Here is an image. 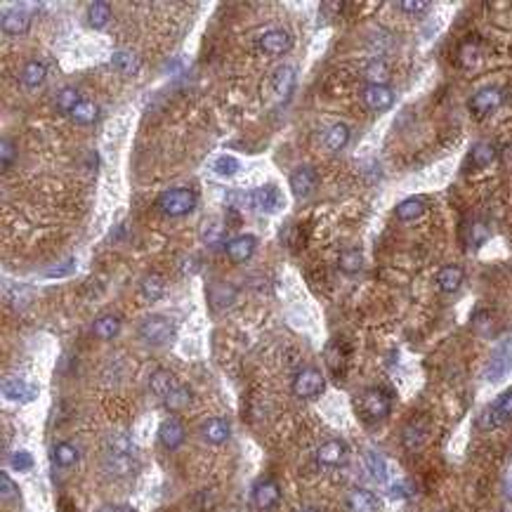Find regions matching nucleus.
Returning a JSON list of instances; mask_svg holds the SVG:
<instances>
[{"label": "nucleus", "instance_id": "f257e3e1", "mask_svg": "<svg viewBox=\"0 0 512 512\" xmlns=\"http://www.w3.org/2000/svg\"><path fill=\"white\" fill-rule=\"evenodd\" d=\"M356 406H359V413L366 423H378V421H383V418H387L390 408H392V396L385 392L383 387H373V390H366V392L359 396Z\"/></svg>", "mask_w": 512, "mask_h": 512}, {"label": "nucleus", "instance_id": "f03ea898", "mask_svg": "<svg viewBox=\"0 0 512 512\" xmlns=\"http://www.w3.org/2000/svg\"><path fill=\"white\" fill-rule=\"evenodd\" d=\"M135 468V448L128 437H116L111 439L107 451V470L113 475H125Z\"/></svg>", "mask_w": 512, "mask_h": 512}, {"label": "nucleus", "instance_id": "7ed1b4c3", "mask_svg": "<svg viewBox=\"0 0 512 512\" xmlns=\"http://www.w3.org/2000/svg\"><path fill=\"white\" fill-rule=\"evenodd\" d=\"M140 336L147 345L163 347V345H170L172 338H175V324L168 316H149L145 324L140 326Z\"/></svg>", "mask_w": 512, "mask_h": 512}, {"label": "nucleus", "instance_id": "20e7f679", "mask_svg": "<svg viewBox=\"0 0 512 512\" xmlns=\"http://www.w3.org/2000/svg\"><path fill=\"white\" fill-rule=\"evenodd\" d=\"M158 205H161V210L170 217L189 215V212L196 208V194H194L192 189H168V192L158 199Z\"/></svg>", "mask_w": 512, "mask_h": 512}, {"label": "nucleus", "instance_id": "39448f33", "mask_svg": "<svg viewBox=\"0 0 512 512\" xmlns=\"http://www.w3.org/2000/svg\"><path fill=\"white\" fill-rule=\"evenodd\" d=\"M500 104H503V90L500 88H482V90H477L468 102L470 113L479 120L491 116Z\"/></svg>", "mask_w": 512, "mask_h": 512}, {"label": "nucleus", "instance_id": "423d86ee", "mask_svg": "<svg viewBox=\"0 0 512 512\" xmlns=\"http://www.w3.org/2000/svg\"><path fill=\"white\" fill-rule=\"evenodd\" d=\"M326 390V381L316 368H302L293 381V392L300 399H314Z\"/></svg>", "mask_w": 512, "mask_h": 512}, {"label": "nucleus", "instance_id": "0eeeda50", "mask_svg": "<svg viewBox=\"0 0 512 512\" xmlns=\"http://www.w3.org/2000/svg\"><path fill=\"white\" fill-rule=\"evenodd\" d=\"M510 368H512V340H503L493 349L491 359L486 364V381L491 383L503 381L510 373Z\"/></svg>", "mask_w": 512, "mask_h": 512}, {"label": "nucleus", "instance_id": "6e6552de", "mask_svg": "<svg viewBox=\"0 0 512 512\" xmlns=\"http://www.w3.org/2000/svg\"><path fill=\"white\" fill-rule=\"evenodd\" d=\"M0 26H3V31L8 33V36H21V33H26L28 26H31V12H28L26 5H12V8L3 12Z\"/></svg>", "mask_w": 512, "mask_h": 512}, {"label": "nucleus", "instance_id": "1a4fd4ad", "mask_svg": "<svg viewBox=\"0 0 512 512\" xmlns=\"http://www.w3.org/2000/svg\"><path fill=\"white\" fill-rule=\"evenodd\" d=\"M361 100L373 111H387L394 104V92L390 85H366L361 92Z\"/></svg>", "mask_w": 512, "mask_h": 512}, {"label": "nucleus", "instance_id": "9d476101", "mask_svg": "<svg viewBox=\"0 0 512 512\" xmlns=\"http://www.w3.org/2000/svg\"><path fill=\"white\" fill-rule=\"evenodd\" d=\"M293 85H295V68L289 64L276 66V71L272 73V90H274L276 102H281V104L289 102Z\"/></svg>", "mask_w": 512, "mask_h": 512}, {"label": "nucleus", "instance_id": "9b49d317", "mask_svg": "<svg viewBox=\"0 0 512 512\" xmlns=\"http://www.w3.org/2000/svg\"><path fill=\"white\" fill-rule=\"evenodd\" d=\"M3 396L10 401H19V404H28L38 396L36 385H28L19 378H5L3 381Z\"/></svg>", "mask_w": 512, "mask_h": 512}, {"label": "nucleus", "instance_id": "f8f14e48", "mask_svg": "<svg viewBox=\"0 0 512 512\" xmlns=\"http://www.w3.org/2000/svg\"><path fill=\"white\" fill-rule=\"evenodd\" d=\"M291 36L289 31H284V28H272V31L262 33V38L257 40V45H260V50L264 55H284L291 50Z\"/></svg>", "mask_w": 512, "mask_h": 512}, {"label": "nucleus", "instance_id": "ddd939ff", "mask_svg": "<svg viewBox=\"0 0 512 512\" xmlns=\"http://www.w3.org/2000/svg\"><path fill=\"white\" fill-rule=\"evenodd\" d=\"M255 246H257V241H255L253 234H239V237L227 241L224 250H227V255L232 257L234 262H246V260H250V257H253Z\"/></svg>", "mask_w": 512, "mask_h": 512}, {"label": "nucleus", "instance_id": "4468645a", "mask_svg": "<svg viewBox=\"0 0 512 512\" xmlns=\"http://www.w3.org/2000/svg\"><path fill=\"white\" fill-rule=\"evenodd\" d=\"M430 437V425L425 418H416V421H411L404 428V435H401V441H404V446L408 451H418V448L425 446V441H428Z\"/></svg>", "mask_w": 512, "mask_h": 512}, {"label": "nucleus", "instance_id": "2eb2a0df", "mask_svg": "<svg viewBox=\"0 0 512 512\" xmlns=\"http://www.w3.org/2000/svg\"><path fill=\"white\" fill-rule=\"evenodd\" d=\"M345 458H347V446L340 439L324 441L316 451V463L324 465V468H336V465L345 463Z\"/></svg>", "mask_w": 512, "mask_h": 512}, {"label": "nucleus", "instance_id": "dca6fc26", "mask_svg": "<svg viewBox=\"0 0 512 512\" xmlns=\"http://www.w3.org/2000/svg\"><path fill=\"white\" fill-rule=\"evenodd\" d=\"M250 199H253V208H257L262 212H276L281 208V192L274 184H264V187L255 189V192L250 194Z\"/></svg>", "mask_w": 512, "mask_h": 512}, {"label": "nucleus", "instance_id": "f3484780", "mask_svg": "<svg viewBox=\"0 0 512 512\" xmlns=\"http://www.w3.org/2000/svg\"><path fill=\"white\" fill-rule=\"evenodd\" d=\"M316 187V172L309 165H302L291 175V192L295 199H307Z\"/></svg>", "mask_w": 512, "mask_h": 512}, {"label": "nucleus", "instance_id": "a211bd4d", "mask_svg": "<svg viewBox=\"0 0 512 512\" xmlns=\"http://www.w3.org/2000/svg\"><path fill=\"white\" fill-rule=\"evenodd\" d=\"M347 510L349 512H378L381 510V500L376 493L366 491V488H354L347 496Z\"/></svg>", "mask_w": 512, "mask_h": 512}, {"label": "nucleus", "instance_id": "6ab92c4d", "mask_svg": "<svg viewBox=\"0 0 512 512\" xmlns=\"http://www.w3.org/2000/svg\"><path fill=\"white\" fill-rule=\"evenodd\" d=\"M158 439H161V444H163L165 448L175 451V448L184 441L182 423L177 421V418H168V421H163V423H161V428H158Z\"/></svg>", "mask_w": 512, "mask_h": 512}, {"label": "nucleus", "instance_id": "aec40b11", "mask_svg": "<svg viewBox=\"0 0 512 512\" xmlns=\"http://www.w3.org/2000/svg\"><path fill=\"white\" fill-rule=\"evenodd\" d=\"M180 381H177L175 376L168 371V368H158V371H154L152 381H149V387H152V392L158 396V399H165L172 390L180 387Z\"/></svg>", "mask_w": 512, "mask_h": 512}, {"label": "nucleus", "instance_id": "412c9836", "mask_svg": "<svg viewBox=\"0 0 512 512\" xmlns=\"http://www.w3.org/2000/svg\"><path fill=\"white\" fill-rule=\"evenodd\" d=\"M229 423L224 418H208L203 425H201V435L208 444H224L229 439Z\"/></svg>", "mask_w": 512, "mask_h": 512}, {"label": "nucleus", "instance_id": "4be33fe9", "mask_svg": "<svg viewBox=\"0 0 512 512\" xmlns=\"http://www.w3.org/2000/svg\"><path fill=\"white\" fill-rule=\"evenodd\" d=\"M279 496H281L279 484H276L274 479H264L255 486V491H253V503L260 510H269L276 500H279Z\"/></svg>", "mask_w": 512, "mask_h": 512}, {"label": "nucleus", "instance_id": "5701e85b", "mask_svg": "<svg viewBox=\"0 0 512 512\" xmlns=\"http://www.w3.org/2000/svg\"><path fill=\"white\" fill-rule=\"evenodd\" d=\"M463 269L456 267V264H446L437 272V286H439L441 293H456L463 284Z\"/></svg>", "mask_w": 512, "mask_h": 512}, {"label": "nucleus", "instance_id": "b1692460", "mask_svg": "<svg viewBox=\"0 0 512 512\" xmlns=\"http://www.w3.org/2000/svg\"><path fill=\"white\" fill-rule=\"evenodd\" d=\"M512 421V392H505L500 399L488 408V425L500 428V425Z\"/></svg>", "mask_w": 512, "mask_h": 512}, {"label": "nucleus", "instance_id": "393cba45", "mask_svg": "<svg viewBox=\"0 0 512 512\" xmlns=\"http://www.w3.org/2000/svg\"><path fill=\"white\" fill-rule=\"evenodd\" d=\"M482 57H484V50H482V43L477 38H468L458 48V62H460V66H465V68L479 66Z\"/></svg>", "mask_w": 512, "mask_h": 512}, {"label": "nucleus", "instance_id": "a878e982", "mask_svg": "<svg viewBox=\"0 0 512 512\" xmlns=\"http://www.w3.org/2000/svg\"><path fill=\"white\" fill-rule=\"evenodd\" d=\"M425 210H428V205H425V201L421 196H408L394 208L396 217H399V220H404V222L421 220V217L425 215Z\"/></svg>", "mask_w": 512, "mask_h": 512}, {"label": "nucleus", "instance_id": "bb28decb", "mask_svg": "<svg viewBox=\"0 0 512 512\" xmlns=\"http://www.w3.org/2000/svg\"><path fill=\"white\" fill-rule=\"evenodd\" d=\"M111 64L116 66L120 73L135 76V73L140 71V55L132 53V50H116L111 57Z\"/></svg>", "mask_w": 512, "mask_h": 512}, {"label": "nucleus", "instance_id": "cd10ccee", "mask_svg": "<svg viewBox=\"0 0 512 512\" xmlns=\"http://www.w3.org/2000/svg\"><path fill=\"white\" fill-rule=\"evenodd\" d=\"M347 142H349V128L345 123H336V125H331V128L326 130L324 145H326L329 152H340Z\"/></svg>", "mask_w": 512, "mask_h": 512}, {"label": "nucleus", "instance_id": "c85d7f7f", "mask_svg": "<svg viewBox=\"0 0 512 512\" xmlns=\"http://www.w3.org/2000/svg\"><path fill=\"white\" fill-rule=\"evenodd\" d=\"M364 463H366V470L371 473L373 479L381 482V484L387 482V463H385V458L381 456V453L364 451Z\"/></svg>", "mask_w": 512, "mask_h": 512}, {"label": "nucleus", "instance_id": "c756f323", "mask_svg": "<svg viewBox=\"0 0 512 512\" xmlns=\"http://www.w3.org/2000/svg\"><path fill=\"white\" fill-rule=\"evenodd\" d=\"M493 158H496V149L493 145H488V142H479V145H475L470 149V156L468 161L475 165V168H484V165L493 163Z\"/></svg>", "mask_w": 512, "mask_h": 512}, {"label": "nucleus", "instance_id": "7c9ffc66", "mask_svg": "<svg viewBox=\"0 0 512 512\" xmlns=\"http://www.w3.org/2000/svg\"><path fill=\"white\" fill-rule=\"evenodd\" d=\"M118 331H120V321L116 319V316H109V314L92 324V333H95L97 338H102V340H111V338H116Z\"/></svg>", "mask_w": 512, "mask_h": 512}, {"label": "nucleus", "instance_id": "2f4dec72", "mask_svg": "<svg viewBox=\"0 0 512 512\" xmlns=\"http://www.w3.org/2000/svg\"><path fill=\"white\" fill-rule=\"evenodd\" d=\"M364 76L368 80V85H387L390 68H387V64H385L383 60H373V62H368V64H366Z\"/></svg>", "mask_w": 512, "mask_h": 512}, {"label": "nucleus", "instance_id": "473e14b6", "mask_svg": "<svg viewBox=\"0 0 512 512\" xmlns=\"http://www.w3.org/2000/svg\"><path fill=\"white\" fill-rule=\"evenodd\" d=\"M109 17H111V8H109V3H102V0H97V3H90L88 8V24L92 28H104Z\"/></svg>", "mask_w": 512, "mask_h": 512}, {"label": "nucleus", "instance_id": "72a5a7b5", "mask_svg": "<svg viewBox=\"0 0 512 512\" xmlns=\"http://www.w3.org/2000/svg\"><path fill=\"white\" fill-rule=\"evenodd\" d=\"M163 293H165V284H163V279H161L158 274L145 276V281H142V295H145L149 302L161 300V298H163Z\"/></svg>", "mask_w": 512, "mask_h": 512}, {"label": "nucleus", "instance_id": "f704fd0d", "mask_svg": "<svg viewBox=\"0 0 512 512\" xmlns=\"http://www.w3.org/2000/svg\"><path fill=\"white\" fill-rule=\"evenodd\" d=\"M45 66L40 64V62H28V64L21 68V85H26V88H36V85H40L45 80Z\"/></svg>", "mask_w": 512, "mask_h": 512}, {"label": "nucleus", "instance_id": "c9c22d12", "mask_svg": "<svg viewBox=\"0 0 512 512\" xmlns=\"http://www.w3.org/2000/svg\"><path fill=\"white\" fill-rule=\"evenodd\" d=\"M361 264H364V255H361V250H342L340 257H338V267H340L342 274H356L361 269Z\"/></svg>", "mask_w": 512, "mask_h": 512}, {"label": "nucleus", "instance_id": "e433bc0d", "mask_svg": "<svg viewBox=\"0 0 512 512\" xmlns=\"http://www.w3.org/2000/svg\"><path fill=\"white\" fill-rule=\"evenodd\" d=\"M76 123H83V125H88V123H95L97 120V116H100V107L95 104V102H80V104L73 109L71 113H68Z\"/></svg>", "mask_w": 512, "mask_h": 512}, {"label": "nucleus", "instance_id": "4c0bfd02", "mask_svg": "<svg viewBox=\"0 0 512 512\" xmlns=\"http://www.w3.org/2000/svg\"><path fill=\"white\" fill-rule=\"evenodd\" d=\"M163 404L170 408V411H182V408H187L192 404V392H189V387H184L180 385L177 390H172V392L165 396Z\"/></svg>", "mask_w": 512, "mask_h": 512}, {"label": "nucleus", "instance_id": "58836bf2", "mask_svg": "<svg viewBox=\"0 0 512 512\" xmlns=\"http://www.w3.org/2000/svg\"><path fill=\"white\" fill-rule=\"evenodd\" d=\"M53 456L57 460V465H62V468H71L73 463L78 460V451L73 444H68V441H62V444L55 446Z\"/></svg>", "mask_w": 512, "mask_h": 512}, {"label": "nucleus", "instance_id": "ea45409f", "mask_svg": "<svg viewBox=\"0 0 512 512\" xmlns=\"http://www.w3.org/2000/svg\"><path fill=\"white\" fill-rule=\"evenodd\" d=\"M239 168H241V163H239V158H234V156H217L215 163H212V170L220 177H234L239 172Z\"/></svg>", "mask_w": 512, "mask_h": 512}, {"label": "nucleus", "instance_id": "a19ab883", "mask_svg": "<svg viewBox=\"0 0 512 512\" xmlns=\"http://www.w3.org/2000/svg\"><path fill=\"white\" fill-rule=\"evenodd\" d=\"M80 102H83V100H80V95H78L76 88H64V90L60 92V95H57V107H60L64 113H71L73 109L80 104Z\"/></svg>", "mask_w": 512, "mask_h": 512}, {"label": "nucleus", "instance_id": "79ce46f5", "mask_svg": "<svg viewBox=\"0 0 512 512\" xmlns=\"http://www.w3.org/2000/svg\"><path fill=\"white\" fill-rule=\"evenodd\" d=\"M329 366L333 368L336 373H342L345 368V359H347V349H340V345H331L329 347Z\"/></svg>", "mask_w": 512, "mask_h": 512}, {"label": "nucleus", "instance_id": "37998d69", "mask_svg": "<svg viewBox=\"0 0 512 512\" xmlns=\"http://www.w3.org/2000/svg\"><path fill=\"white\" fill-rule=\"evenodd\" d=\"M10 465H12V470H17V473H26V470L33 468V456L28 451H15L10 456Z\"/></svg>", "mask_w": 512, "mask_h": 512}, {"label": "nucleus", "instance_id": "c03bdc74", "mask_svg": "<svg viewBox=\"0 0 512 512\" xmlns=\"http://www.w3.org/2000/svg\"><path fill=\"white\" fill-rule=\"evenodd\" d=\"M12 161H15V145L5 137V140L0 142V168H3V172L10 170Z\"/></svg>", "mask_w": 512, "mask_h": 512}, {"label": "nucleus", "instance_id": "a18cd8bd", "mask_svg": "<svg viewBox=\"0 0 512 512\" xmlns=\"http://www.w3.org/2000/svg\"><path fill=\"white\" fill-rule=\"evenodd\" d=\"M0 491H3V500H10V498H17L19 493H17V484L12 479H10L8 473L0 475Z\"/></svg>", "mask_w": 512, "mask_h": 512}, {"label": "nucleus", "instance_id": "49530a36", "mask_svg": "<svg viewBox=\"0 0 512 512\" xmlns=\"http://www.w3.org/2000/svg\"><path fill=\"white\" fill-rule=\"evenodd\" d=\"M399 8L408 15H421L430 8V3H425V0H401Z\"/></svg>", "mask_w": 512, "mask_h": 512}, {"label": "nucleus", "instance_id": "de8ad7c7", "mask_svg": "<svg viewBox=\"0 0 512 512\" xmlns=\"http://www.w3.org/2000/svg\"><path fill=\"white\" fill-rule=\"evenodd\" d=\"M73 272V257H66L62 264H57V267L48 269V276H53V279H60V276H66Z\"/></svg>", "mask_w": 512, "mask_h": 512}, {"label": "nucleus", "instance_id": "09e8293b", "mask_svg": "<svg viewBox=\"0 0 512 512\" xmlns=\"http://www.w3.org/2000/svg\"><path fill=\"white\" fill-rule=\"evenodd\" d=\"M222 239H224V229L220 224H215V227L210 229L208 234H205V244L210 246V248H217V246H222Z\"/></svg>", "mask_w": 512, "mask_h": 512}, {"label": "nucleus", "instance_id": "8fccbe9b", "mask_svg": "<svg viewBox=\"0 0 512 512\" xmlns=\"http://www.w3.org/2000/svg\"><path fill=\"white\" fill-rule=\"evenodd\" d=\"M486 229H484V224H479L477 222L475 227H473V234H470V239H473V248H479L482 244L486 241Z\"/></svg>", "mask_w": 512, "mask_h": 512}, {"label": "nucleus", "instance_id": "3c124183", "mask_svg": "<svg viewBox=\"0 0 512 512\" xmlns=\"http://www.w3.org/2000/svg\"><path fill=\"white\" fill-rule=\"evenodd\" d=\"M97 512H118L116 508H111V505H104V508H100Z\"/></svg>", "mask_w": 512, "mask_h": 512}, {"label": "nucleus", "instance_id": "603ef678", "mask_svg": "<svg viewBox=\"0 0 512 512\" xmlns=\"http://www.w3.org/2000/svg\"><path fill=\"white\" fill-rule=\"evenodd\" d=\"M118 512H137V510L135 508H120Z\"/></svg>", "mask_w": 512, "mask_h": 512}, {"label": "nucleus", "instance_id": "864d4df0", "mask_svg": "<svg viewBox=\"0 0 512 512\" xmlns=\"http://www.w3.org/2000/svg\"><path fill=\"white\" fill-rule=\"evenodd\" d=\"M300 512H316V510H312V508H304V510H300Z\"/></svg>", "mask_w": 512, "mask_h": 512}]
</instances>
